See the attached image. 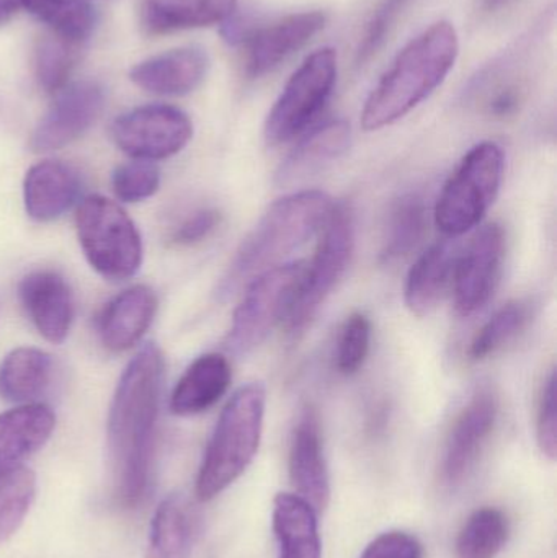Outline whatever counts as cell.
<instances>
[{
	"instance_id": "6da1fadb",
	"label": "cell",
	"mask_w": 557,
	"mask_h": 558,
	"mask_svg": "<svg viewBox=\"0 0 557 558\" xmlns=\"http://www.w3.org/2000/svg\"><path fill=\"white\" fill-rule=\"evenodd\" d=\"M164 374L162 351L154 343L144 344L121 374L111 400L108 454L114 497L124 508H136L149 487Z\"/></svg>"
},
{
	"instance_id": "7a4b0ae2",
	"label": "cell",
	"mask_w": 557,
	"mask_h": 558,
	"mask_svg": "<svg viewBox=\"0 0 557 558\" xmlns=\"http://www.w3.org/2000/svg\"><path fill=\"white\" fill-rule=\"evenodd\" d=\"M336 203L319 190L294 192L277 199L239 245L219 281V301L234 298L265 271L288 264L294 252L319 234Z\"/></svg>"
},
{
	"instance_id": "3957f363",
	"label": "cell",
	"mask_w": 557,
	"mask_h": 558,
	"mask_svg": "<svg viewBox=\"0 0 557 558\" xmlns=\"http://www.w3.org/2000/svg\"><path fill=\"white\" fill-rule=\"evenodd\" d=\"M460 39L450 22H437L412 39L366 98L362 128L379 131L427 100L453 69Z\"/></svg>"
},
{
	"instance_id": "277c9868",
	"label": "cell",
	"mask_w": 557,
	"mask_h": 558,
	"mask_svg": "<svg viewBox=\"0 0 557 558\" xmlns=\"http://www.w3.org/2000/svg\"><path fill=\"white\" fill-rule=\"evenodd\" d=\"M265 407L267 392L261 383L242 386L226 403L196 478L198 500H213L247 471L261 446Z\"/></svg>"
},
{
	"instance_id": "5b68a950",
	"label": "cell",
	"mask_w": 557,
	"mask_h": 558,
	"mask_svg": "<svg viewBox=\"0 0 557 558\" xmlns=\"http://www.w3.org/2000/svg\"><path fill=\"white\" fill-rule=\"evenodd\" d=\"M504 170L502 147L491 141L463 157L435 206V225L447 238H461L483 222L499 196Z\"/></svg>"
},
{
	"instance_id": "8992f818",
	"label": "cell",
	"mask_w": 557,
	"mask_h": 558,
	"mask_svg": "<svg viewBox=\"0 0 557 558\" xmlns=\"http://www.w3.org/2000/svg\"><path fill=\"white\" fill-rule=\"evenodd\" d=\"M78 244L100 277L123 281L143 264V242L130 216L111 199L92 195L75 213Z\"/></svg>"
},
{
	"instance_id": "52a82bcc",
	"label": "cell",
	"mask_w": 557,
	"mask_h": 558,
	"mask_svg": "<svg viewBox=\"0 0 557 558\" xmlns=\"http://www.w3.org/2000/svg\"><path fill=\"white\" fill-rule=\"evenodd\" d=\"M323 238L311 264L304 268L303 279L288 314V333L300 335L316 317L324 302L332 294L346 275L355 251V218L347 203L334 205L323 228Z\"/></svg>"
},
{
	"instance_id": "ba28073f",
	"label": "cell",
	"mask_w": 557,
	"mask_h": 558,
	"mask_svg": "<svg viewBox=\"0 0 557 558\" xmlns=\"http://www.w3.org/2000/svg\"><path fill=\"white\" fill-rule=\"evenodd\" d=\"M304 268L303 262H288L245 286L244 298L235 308L226 338L229 353L235 356L252 353L287 320Z\"/></svg>"
},
{
	"instance_id": "9c48e42d",
	"label": "cell",
	"mask_w": 557,
	"mask_h": 558,
	"mask_svg": "<svg viewBox=\"0 0 557 558\" xmlns=\"http://www.w3.org/2000/svg\"><path fill=\"white\" fill-rule=\"evenodd\" d=\"M336 82V49H317L307 56L268 113L265 121L267 143L280 146L307 131L329 101Z\"/></svg>"
},
{
	"instance_id": "30bf717a",
	"label": "cell",
	"mask_w": 557,
	"mask_h": 558,
	"mask_svg": "<svg viewBox=\"0 0 557 558\" xmlns=\"http://www.w3.org/2000/svg\"><path fill=\"white\" fill-rule=\"evenodd\" d=\"M118 149L136 160H162L185 149L193 137L189 114L170 105H144L113 121Z\"/></svg>"
},
{
	"instance_id": "8fae6325",
	"label": "cell",
	"mask_w": 557,
	"mask_h": 558,
	"mask_svg": "<svg viewBox=\"0 0 557 558\" xmlns=\"http://www.w3.org/2000/svg\"><path fill=\"white\" fill-rule=\"evenodd\" d=\"M507 235L499 222L484 226L458 257L453 278L455 305L461 315H473L493 299L504 260Z\"/></svg>"
},
{
	"instance_id": "7c38bea8",
	"label": "cell",
	"mask_w": 557,
	"mask_h": 558,
	"mask_svg": "<svg viewBox=\"0 0 557 558\" xmlns=\"http://www.w3.org/2000/svg\"><path fill=\"white\" fill-rule=\"evenodd\" d=\"M104 108L105 90L97 82L65 85L36 124L29 147L33 153L45 154L69 146L97 123Z\"/></svg>"
},
{
	"instance_id": "4fadbf2b",
	"label": "cell",
	"mask_w": 557,
	"mask_h": 558,
	"mask_svg": "<svg viewBox=\"0 0 557 558\" xmlns=\"http://www.w3.org/2000/svg\"><path fill=\"white\" fill-rule=\"evenodd\" d=\"M326 13L319 10L293 13L261 28L242 29L245 74L262 77L303 49L326 26Z\"/></svg>"
},
{
	"instance_id": "5bb4252c",
	"label": "cell",
	"mask_w": 557,
	"mask_h": 558,
	"mask_svg": "<svg viewBox=\"0 0 557 558\" xmlns=\"http://www.w3.org/2000/svg\"><path fill=\"white\" fill-rule=\"evenodd\" d=\"M499 418V399L491 389L471 397L455 420L441 461V481L448 487L463 484L483 454Z\"/></svg>"
},
{
	"instance_id": "9a60e30c",
	"label": "cell",
	"mask_w": 557,
	"mask_h": 558,
	"mask_svg": "<svg viewBox=\"0 0 557 558\" xmlns=\"http://www.w3.org/2000/svg\"><path fill=\"white\" fill-rule=\"evenodd\" d=\"M19 299L32 324L49 343H62L74 320V299L68 281L52 270H36L19 284Z\"/></svg>"
},
{
	"instance_id": "2e32d148",
	"label": "cell",
	"mask_w": 557,
	"mask_h": 558,
	"mask_svg": "<svg viewBox=\"0 0 557 558\" xmlns=\"http://www.w3.org/2000/svg\"><path fill=\"white\" fill-rule=\"evenodd\" d=\"M209 71V58L198 46H183L144 59L134 65L130 78L134 85L162 97H183L202 85Z\"/></svg>"
},
{
	"instance_id": "e0dca14e",
	"label": "cell",
	"mask_w": 557,
	"mask_h": 558,
	"mask_svg": "<svg viewBox=\"0 0 557 558\" xmlns=\"http://www.w3.org/2000/svg\"><path fill=\"white\" fill-rule=\"evenodd\" d=\"M288 465L298 497L306 500L317 513L326 510L330 500V478L324 458L319 418L313 409L304 410L294 426Z\"/></svg>"
},
{
	"instance_id": "ac0fdd59",
	"label": "cell",
	"mask_w": 557,
	"mask_h": 558,
	"mask_svg": "<svg viewBox=\"0 0 557 558\" xmlns=\"http://www.w3.org/2000/svg\"><path fill=\"white\" fill-rule=\"evenodd\" d=\"M460 245L453 238L428 247L409 271L404 286L405 307L417 317L432 314L453 286Z\"/></svg>"
},
{
	"instance_id": "d6986e66",
	"label": "cell",
	"mask_w": 557,
	"mask_h": 558,
	"mask_svg": "<svg viewBox=\"0 0 557 558\" xmlns=\"http://www.w3.org/2000/svg\"><path fill=\"white\" fill-rule=\"evenodd\" d=\"M156 312L157 295L149 286L137 284L120 292L98 317L101 344L114 353L130 350L149 330Z\"/></svg>"
},
{
	"instance_id": "ffe728a7",
	"label": "cell",
	"mask_w": 557,
	"mask_h": 558,
	"mask_svg": "<svg viewBox=\"0 0 557 558\" xmlns=\"http://www.w3.org/2000/svg\"><path fill=\"white\" fill-rule=\"evenodd\" d=\"M352 144V128L346 120H330L313 128L288 154L275 175L278 186H293L316 175L343 156Z\"/></svg>"
},
{
	"instance_id": "44dd1931",
	"label": "cell",
	"mask_w": 557,
	"mask_h": 558,
	"mask_svg": "<svg viewBox=\"0 0 557 558\" xmlns=\"http://www.w3.org/2000/svg\"><path fill=\"white\" fill-rule=\"evenodd\" d=\"M81 190L77 172L59 160H43L26 172L23 202L26 215L38 222H51L71 209Z\"/></svg>"
},
{
	"instance_id": "7402d4cb",
	"label": "cell",
	"mask_w": 557,
	"mask_h": 558,
	"mask_svg": "<svg viewBox=\"0 0 557 558\" xmlns=\"http://www.w3.org/2000/svg\"><path fill=\"white\" fill-rule=\"evenodd\" d=\"M56 415L43 403H25L0 413V475L22 468L55 432Z\"/></svg>"
},
{
	"instance_id": "603a6c76",
	"label": "cell",
	"mask_w": 557,
	"mask_h": 558,
	"mask_svg": "<svg viewBox=\"0 0 557 558\" xmlns=\"http://www.w3.org/2000/svg\"><path fill=\"white\" fill-rule=\"evenodd\" d=\"M231 380V364L225 354H202L177 383L170 397V410L179 416L199 415L221 400Z\"/></svg>"
},
{
	"instance_id": "cb8c5ba5",
	"label": "cell",
	"mask_w": 557,
	"mask_h": 558,
	"mask_svg": "<svg viewBox=\"0 0 557 558\" xmlns=\"http://www.w3.org/2000/svg\"><path fill=\"white\" fill-rule=\"evenodd\" d=\"M238 0H143L141 22L147 35L205 28L228 22Z\"/></svg>"
},
{
	"instance_id": "d4e9b609",
	"label": "cell",
	"mask_w": 557,
	"mask_h": 558,
	"mask_svg": "<svg viewBox=\"0 0 557 558\" xmlns=\"http://www.w3.org/2000/svg\"><path fill=\"white\" fill-rule=\"evenodd\" d=\"M274 533L278 558H320L317 511L298 495L275 497Z\"/></svg>"
},
{
	"instance_id": "484cf974",
	"label": "cell",
	"mask_w": 557,
	"mask_h": 558,
	"mask_svg": "<svg viewBox=\"0 0 557 558\" xmlns=\"http://www.w3.org/2000/svg\"><path fill=\"white\" fill-rule=\"evenodd\" d=\"M196 521L195 507L189 498L180 494L164 498L150 523L146 558H190Z\"/></svg>"
},
{
	"instance_id": "4316f807",
	"label": "cell",
	"mask_w": 557,
	"mask_h": 558,
	"mask_svg": "<svg viewBox=\"0 0 557 558\" xmlns=\"http://www.w3.org/2000/svg\"><path fill=\"white\" fill-rule=\"evenodd\" d=\"M51 376V354L38 348H16L0 363V399L29 402L45 392Z\"/></svg>"
},
{
	"instance_id": "83f0119b",
	"label": "cell",
	"mask_w": 557,
	"mask_h": 558,
	"mask_svg": "<svg viewBox=\"0 0 557 558\" xmlns=\"http://www.w3.org/2000/svg\"><path fill=\"white\" fill-rule=\"evenodd\" d=\"M427 231V206L417 193H405L392 203L386 219L382 262L395 264L417 248Z\"/></svg>"
},
{
	"instance_id": "f1b7e54d",
	"label": "cell",
	"mask_w": 557,
	"mask_h": 558,
	"mask_svg": "<svg viewBox=\"0 0 557 558\" xmlns=\"http://www.w3.org/2000/svg\"><path fill=\"white\" fill-rule=\"evenodd\" d=\"M36 20L45 23L52 35L82 46L97 25V13L84 0H20Z\"/></svg>"
},
{
	"instance_id": "f546056e",
	"label": "cell",
	"mask_w": 557,
	"mask_h": 558,
	"mask_svg": "<svg viewBox=\"0 0 557 558\" xmlns=\"http://www.w3.org/2000/svg\"><path fill=\"white\" fill-rule=\"evenodd\" d=\"M532 318V302L525 299L507 302L474 335L468 351L471 360L484 361L502 351L526 330Z\"/></svg>"
},
{
	"instance_id": "4dcf8cb0",
	"label": "cell",
	"mask_w": 557,
	"mask_h": 558,
	"mask_svg": "<svg viewBox=\"0 0 557 558\" xmlns=\"http://www.w3.org/2000/svg\"><path fill=\"white\" fill-rule=\"evenodd\" d=\"M509 539V520L499 508L474 511L458 534L457 558H496Z\"/></svg>"
},
{
	"instance_id": "1f68e13d",
	"label": "cell",
	"mask_w": 557,
	"mask_h": 558,
	"mask_svg": "<svg viewBox=\"0 0 557 558\" xmlns=\"http://www.w3.org/2000/svg\"><path fill=\"white\" fill-rule=\"evenodd\" d=\"M81 48L55 35L39 39L35 51V74L43 90L58 94L68 85Z\"/></svg>"
},
{
	"instance_id": "d6a6232c",
	"label": "cell",
	"mask_w": 557,
	"mask_h": 558,
	"mask_svg": "<svg viewBox=\"0 0 557 558\" xmlns=\"http://www.w3.org/2000/svg\"><path fill=\"white\" fill-rule=\"evenodd\" d=\"M36 494L29 469L16 468L0 475V544L5 543L25 520Z\"/></svg>"
},
{
	"instance_id": "836d02e7",
	"label": "cell",
	"mask_w": 557,
	"mask_h": 558,
	"mask_svg": "<svg viewBox=\"0 0 557 558\" xmlns=\"http://www.w3.org/2000/svg\"><path fill=\"white\" fill-rule=\"evenodd\" d=\"M372 348V320L363 312H353L343 322L337 338L336 366L343 376H353L368 360Z\"/></svg>"
},
{
	"instance_id": "e575fe53",
	"label": "cell",
	"mask_w": 557,
	"mask_h": 558,
	"mask_svg": "<svg viewBox=\"0 0 557 558\" xmlns=\"http://www.w3.org/2000/svg\"><path fill=\"white\" fill-rule=\"evenodd\" d=\"M160 173L149 160H134L117 167L111 177L114 195L124 203H140L156 195Z\"/></svg>"
},
{
	"instance_id": "d590c367",
	"label": "cell",
	"mask_w": 557,
	"mask_h": 558,
	"mask_svg": "<svg viewBox=\"0 0 557 558\" xmlns=\"http://www.w3.org/2000/svg\"><path fill=\"white\" fill-rule=\"evenodd\" d=\"M523 85L519 78L499 75L487 78L486 88L480 90V107L493 118H509L520 110L523 104Z\"/></svg>"
},
{
	"instance_id": "8d00e7d4",
	"label": "cell",
	"mask_w": 557,
	"mask_h": 558,
	"mask_svg": "<svg viewBox=\"0 0 557 558\" xmlns=\"http://www.w3.org/2000/svg\"><path fill=\"white\" fill-rule=\"evenodd\" d=\"M557 410H556V371L549 373L540 393L536 412V439L543 454L556 459L557 454Z\"/></svg>"
},
{
	"instance_id": "74e56055",
	"label": "cell",
	"mask_w": 557,
	"mask_h": 558,
	"mask_svg": "<svg viewBox=\"0 0 557 558\" xmlns=\"http://www.w3.org/2000/svg\"><path fill=\"white\" fill-rule=\"evenodd\" d=\"M405 2L408 0H385L382 7L376 10L372 22L366 26L365 36H363L362 43H360L359 56H356V62L360 65L370 61L378 52V49L382 48Z\"/></svg>"
},
{
	"instance_id": "f35d334b",
	"label": "cell",
	"mask_w": 557,
	"mask_h": 558,
	"mask_svg": "<svg viewBox=\"0 0 557 558\" xmlns=\"http://www.w3.org/2000/svg\"><path fill=\"white\" fill-rule=\"evenodd\" d=\"M424 549L417 537L401 531L376 537L360 558H422Z\"/></svg>"
},
{
	"instance_id": "ab89813d",
	"label": "cell",
	"mask_w": 557,
	"mask_h": 558,
	"mask_svg": "<svg viewBox=\"0 0 557 558\" xmlns=\"http://www.w3.org/2000/svg\"><path fill=\"white\" fill-rule=\"evenodd\" d=\"M222 215L215 208L199 209L190 215L173 232L172 239L179 245H196L215 234L221 226Z\"/></svg>"
},
{
	"instance_id": "60d3db41",
	"label": "cell",
	"mask_w": 557,
	"mask_h": 558,
	"mask_svg": "<svg viewBox=\"0 0 557 558\" xmlns=\"http://www.w3.org/2000/svg\"><path fill=\"white\" fill-rule=\"evenodd\" d=\"M20 0H0V25L9 22L20 9Z\"/></svg>"
},
{
	"instance_id": "b9f144b4",
	"label": "cell",
	"mask_w": 557,
	"mask_h": 558,
	"mask_svg": "<svg viewBox=\"0 0 557 558\" xmlns=\"http://www.w3.org/2000/svg\"><path fill=\"white\" fill-rule=\"evenodd\" d=\"M513 0H481V9L486 13H496L509 5Z\"/></svg>"
}]
</instances>
